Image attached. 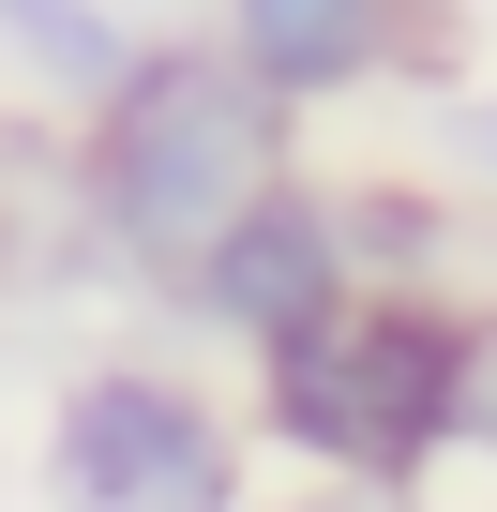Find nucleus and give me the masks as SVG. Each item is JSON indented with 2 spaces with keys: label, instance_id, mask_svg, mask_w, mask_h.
Returning <instances> with one entry per match:
<instances>
[{
  "label": "nucleus",
  "instance_id": "obj_3",
  "mask_svg": "<svg viewBox=\"0 0 497 512\" xmlns=\"http://www.w3.org/2000/svg\"><path fill=\"white\" fill-rule=\"evenodd\" d=\"M46 497L61 512H257V422L166 347H106L46 392Z\"/></svg>",
  "mask_w": 497,
  "mask_h": 512
},
{
  "label": "nucleus",
  "instance_id": "obj_6",
  "mask_svg": "<svg viewBox=\"0 0 497 512\" xmlns=\"http://www.w3.org/2000/svg\"><path fill=\"white\" fill-rule=\"evenodd\" d=\"M332 226H347V287H482L497 211L422 166H332Z\"/></svg>",
  "mask_w": 497,
  "mask_h": 512
},
{
  "label": "nucleus",
  "instance_id": "obj_2",
  "mask_svg": "<svg viewBox=\"0 0 497 512\" xmlns=\"http://www.w3.org/2000/svg\"><path fill=\"white\" fill-rule=\"evenodd\" d=\"M302 166V121L241 76L211 31H136V61L76 106V211H91V272H121L136 302L181 256Z\"/></svg>",
  "mask_w": 497,
  "mask_h": 512
},
{
  "label": "nucleus",
  "instance_id": "obj_8",
  "mask_svg": "<svg viewBox=\"0 0 497 512\" xmlns=\"http://www.w3.org/2000/svg\"><path fill=\"white\" fill-rule=\"evenodd\" d=\"M121 61H136V16H121V0H0V76H16L31 106L76 121Z\"/></svg>",
  "mask_w": 497,
  "mask_h": 512
},
{
  "label": "nucleus",
  "instance_id": "obj_4",
  "mask_svg": "<svg viewBox=\"0 0 497 512\" xmlns=\"http://www.w3.org/2000/svg\"><path fill=\"white\" fill-rule=\"evenodd\" d=\"M332 287H347V226H332V181H317V166H287L272 196H241V211H226V226L181 256V272H166L151 302H166L196 347H226V362H241V347L302 332Z\"/></svg>",
  "mask_w": 497,
  "mask_h": 512
},
{
  "label": "nucleus",
  "instance_id": "obj_7",
  "mask_svg": "<svg viewBox=\"0 0 497 512\" xmlns=\"http://www.w3.org/2000/svg\"><path fill=\"white\" fill-rule=\"evenodd\" d=\"M91 272V211H76V121L16 106L0 121V302L16 287H76Z\"/></svg>",
  "mask_w": 497,
  "mask_h": 512
},
{
  "label": "nucleus",
  "instance_id": "obj_1",
  "mask_svg": "<svg viewBox=\"0 0 497 512\" xmlns=\"http://www.w3.org/2000/svg\"><path fill=\"white\" fill-rule=\"evenodd\" d=\"M467 362L482 287H332L302 332L241 347V422L302 482L437 497V467H467Z\"/></svg>",
  "mask_w": 497,
  "mask_h": 512
},
{
  "label": "nucleus",
  "instance_id": "obj_10",
  "mask_svg": "<svg viewBox=\"0 0 497 512\" xmlns=\"http://www.w3.org/2000/svg\"><path fill=\"white\" fill-rule=\"evenodd\" d=\"M302 512H422V497H362V482H317Z\"/></svg>",
  "mask_w": 497,
  "mask_h": 512
},
{
  "label": "nucleus",
  "instance_id": "obj_9",
  "mask_svg": "<svg viewBox=\"0 0 497 512\" xmlns=\"http://www.w3.org/2000/svg\"><path fill=\"white\" fill-rule=\"evenodd\" d=\"M437 136H452V181H467V196L497 211V91H467V106H452Z\"/></svg>",
  "mask_w": 497,
  "mask_h": 512
},
{
  "label": "nucleus",
  "instance_id": "obj_5",
  "mask_svg": "<svg viewBox=\"0 0 497 512\" xmlns=\"http://www.w3.org/2000/svg\"><path fill=\"white\" fill-rule=\"evenodd\" d=\"M437 31V0H211V46L257 76L287 121H332L362 91H392Z\"/></svg>",
  "mask_w": 497,
  "mask_h": 512
}]
</instances>
